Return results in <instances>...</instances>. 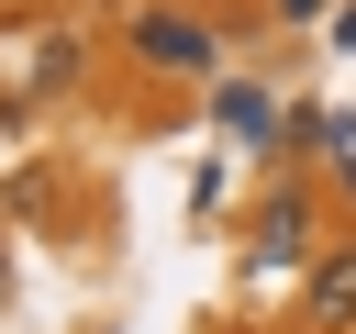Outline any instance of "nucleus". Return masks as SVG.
I'll return each instance as SVG.
<instances>
[{
	"label": "nucleus",
	"mask_w": 356,
	"mask_h": 334,
	"mask_svg": "<svg viewBox=\"0 0 356 334\" xmlns=\"http://www.w3.org/2000/svg\"><path fill=\"white\" fill-rule=\"evenodd\" d=\"M300 323H312V334H356V234L300 267Z\"/></svg>",
	"instance_id": "f257e3e1"
},
{
	"label": "nucleus",
	"mask_w": 356,
	"mask_h": 334,
	"mask_svg": "<svg viewBox=\"0 0 356 334\" xmlns=\"http://www.w3.org/2000/svg\"><path fill=\"white\" fill-rule=\"evenodd\" d=\"M134 56L167 67V78H200V67H211V33H200L189 11H134Z\"/></svg>",
	"instance_id": "f03ea898"
},
{
	"label": "nucleus",
	"mask_w": 356,
	"mask_h": 334,
	"mask_svg": "<svg viewBox=\"0 0 356 334\" xmlns=\"http://www.w3.org/2000/svg\"><path fill=\"white\" fill-rule=\"evenodd\" d=\"M300 223H312V212H300V200L278 189V200H267V223H256V256H300V245H312Z\"/></svg>",
	"instance_id": "7ed1b4c3"
},
{
	"label": "nucleus",
	"mask_w": 356,
	"mask_h": 334,
	"mask_svg": "<svg viewBox=\"0 0 356 334\" xmlns=\"http://www.w3.org/2000/svg\"><path fill=\"white\" fill-rule=\"evenodd\" d=\"M267 11H278V22H312V11H334V0H267Z\"/></svg>",
	"instance_id": "20e7f679"
}]
</instances>
